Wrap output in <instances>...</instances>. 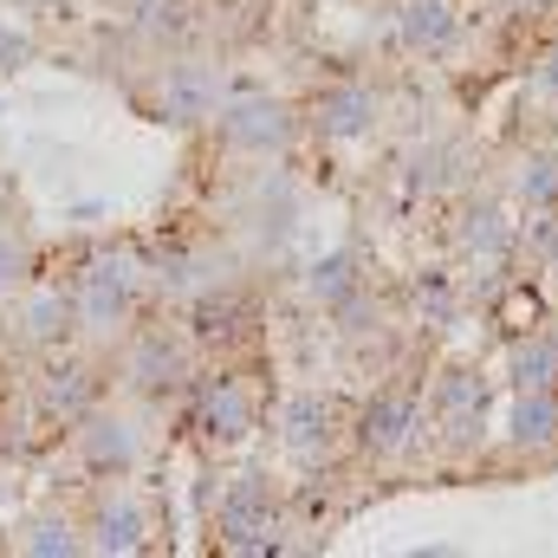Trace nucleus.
Wrapping results in <instances>:
<instances>
[{"mask_svg": "<svg viewBox=\"0 0 558 558\" xmlns=\"http://www.w3.org/2000/svg\"><path fill=\"white\" fill-rule=\"evenodd\" d=\"M312 118H318V137H338V143L364 137V131L377 124V98H371L364 85H331V92L318 98V111H312Z\"/></svg>", "mask_w": 558, "mask_h": 558, "instance_id": "nucleus-6", "label": "nucleus"}, {"mask_svg": "<svg viewBox=\"0 0 558 558\" xmlns=\"http://www.w3.org/2000/svg\"><path fill=\"white\" fill-rule=\"evenodd\" d=\"M513 441H520V448H546V441H558V397L553 390H520Z\"/></svg>", "mask_w": 558, "mask_h": 558, "instance_id": "nucleus-12", "label": "nucleus"}, {"mask_svg": "<svg viewBox=\"0 0 558 558\" xmlns=\"http://www.w3.org/2000/svg\"><path fill=\"white\" fill-rule=\"evenodd\" d=\"M131 377H137V390H169L175 377H182V351L175 344H162V338H143L137 344V357H131Z\"/></svg>", "mask_w": 558, "mask_h": 558, "instance_id": "nucleus-17", "label": "nucleus"}, {"mask_svg": "<svg viewBox=\"0 0 558 558\" xmlns=\"http://www.w3.org/2000/svg\"><path fill=\"white\" fill-rule=\"evenodd\" d=\"M78 546H85V539H78L65 520H33L26 539H20V553H39V558H52V553L65 558V553H78Z\"/></svg>", "mask_w": 558, "mask_h": 558, "instance_id": "nucleus-19", "label": "nucleus"}, {"mask_svg": "<svg viewBox=\"0 0 558 558\" xmlns=\"http://www.w3.org/2000/svg\"><path fill=\"white\" fill-rule=\"evenodd\" d=\"M0 118H7V98H0Z\"/></svg>", "mask_w": 558, "mask_h": 558, "instance_id": "nucleus-25", "label": "nucleus"}, {"mask_svg": "<svg viewBox=\"0 0 558 558\" xmlns=\"http://www.w3.org/2000/svg\"><path fill=\"white\" fill-rule=\"evenodd\" d=\"M461 39V13L448 0H410L403 7V46L410 52H448Z\"/></svg>", "mask_w": 558, "mask_h": 558, "instance_id": "nucleus-10", "label": "nucleus"}, {"mask_svg": "<svg viewBox=\"0 0 558 558\" xmlns=\"http://www.w3.org/2000/svg\"><path fill=\"white\" fill-rule=\"evenodd\" d=\"M416 428H422V403L410 390H377L371 410L357 416V441H364L371 454H397Z\"/></svg>", "mask_w": 558, "mask_h": 558, "instance_id": "nucleus-4", "label": "nucleus"}, {"mask_svg": "<svg viewBox=\"0 0 558 558\" xmlns=\"http://www.w3.org/2000/svg\"><path fill=\"white\" fill-rule=\"evenodd\" d=\"M72 318H78V299H59V292H39V299H26V312H20V325H26L33 344H59V338L72 331Z\"/></svg>", "mask_w": 558, "mask_h": 558, "instance_id": "nucleus-13", "label": "nucleus"}, {"mask_svg": "<svg viewBox=\"0 0 558 558\" xmlns=\"http://www.w3.org/2000/svg\"><path fill=\"white\" fill-rule=\"evenodd\" d=\"M85 461H92L98 474L124 481V474L137 468V435H131V422H118V416H85Z\"/></svg>", "mask_w": 558, "mask_h": 558, "instance_id": "nucleus-7", "label": "nucleus"}, {"mask_svg": "<svg viewBox=\"0 0 558 558\" xmlns=\"http://www.w3.org/2000/svg\"><path fill=\"white\" fill-rule=\"evenodd\" d=\"M533 85H539V92H553V98H558V46L546 52V59H539V72H533Z\"/></svg>", "mask_w": 558, "mask_h": 558, "instance_id": "nucleus-24", "label": "nucleus"}, {"mask_svg": "<svg viewBox=\"0 0 558 558\" xmlns=\"http://www.w3.org/2000/svg\"><path fill=\"white\" fill-rule=\"evenodd\" d=\"M520 195H526L533 208H558V156H533V162L520 169Z\"/></svg>", "mask_w": 558, "mask_h": 558, "instance_id": "nucleus-20", "label": "nucleus"}, {"mask_svg": "<svg viewBox=\"0 0 558 558\" xmlns=\"http://www.w3.org/2000/svg\"><path fill=\"white\" fill-rule=\"evenodd\" d=\"M92 546L98 553H143L149 546V513H143L137 500H105L98 507V520H92Z\"/></svg>", "mask_w": 558, "mask_h": 558, "instance_id": "nucleus-9", "label": "nucleus"}, {"mask_svg": "<svg viewBox=\"0 0 558 558\" xmlns=\"http://www.w3.org/2000/svg\"><path fill=\"white\" fill-rule=\"evenodd\" d=\"M46 403H52L59 416H92V403H98V377L78 371V364H59L52 384H46Z\"/></svg>", "mask_w": 558, "mask_h": 558, "instance_id": "nucleus-16", "label": "nucleus"}, {"mask_svg": "<svg viewBox=\"0 0 558 558\" xmlns=\"http://www.w3.org/2000/svg\"><path fill=\"white\" fill-rule=\"evenodd\" d=\"M156 105H162V118H169V124H202V118H215V78H208V72H195V65H182V72H169V78H162Z\"/></svg>", "mask_w": 558, "mask_h": 558, "instance_id": "nucleus-8", "label": "nucleus"}, {"mask_svg": "<svg viewBox=\"0 0 558 558\" xmlns=\"http://www.w3.org/2000/svg\"><path fill=\"white\" fill-rule=\"evenodd\" d=\"M435 410L448 416V428H454V435H468V416H481V384H474L468 371H454V377L435 390Z\"/></svg>", "mask_w": 558, "mask_h": 558, "instance_id": "nucleus-18", "label": "nucleus"}, {"mask_svg": "<svg viewBox=\"0 0 558 558\" xmlns=\"http://www.w3.org/2000/svg\"><path fill=\"white\" fill-rule=\"evenodd\" d=\"M215 520H221V539H228L234 553L274 546V487H267V474H234Z\"/></svg>", "mask_w": 558, "mask_h": 558, "instance_id": "nucleus-1", "label": "nucleus"}, {"mask_svg": "<svg viewBox=\"0 0 558 558\" xmlns=\"http://www.w3.org/2000/svg\"><path fill=\"white\" fill-rule=\"evenodd\" d=\"M279 428H286V448H292L299 461H312V454L331 448V403H325V397H292L286 416H279Z\"/></svg>", "mask_w": 558, "mask_h": 558, "instance_id": "nucleus-11", "label": "nucleus"}, {"mask_svg": "<svg viewBox=\"0 0 558 558\" xmlns=\"http://www.w3.org/2000/svg\"><path fill=\"white\" fill-rule=\"evenodd\" d=\"M215 124H221V137L234 143V149H254V156H267V149H279V143L292 137V118L274 98H241V105L215 111Z\"/></svg>", "mask_w": 558, "mask_h": 558, "instance_id": "nucleus-3", "label": "nucleus"}, {"mask_svg": "<svg viewBox=\"0 0 558 558\" xmlns=\"http://www.w3.org/2000/svg\"><path fill=\"white\" fill-rule=\"evenodd\" d=\"M20 274H26V247L13 234H0V286H20Z\"/></svg>", "mask_w": 558, "mask_h": 558, "instance_id": "nucleus-23", "label": "nucleus"}, {"mask_svg": "<svg viewBox=\"0 0 558 558\" xmlns=\"http://www.w3.org/2000/svg\"><path fill=\"white\" fill-rule=\"evenodd\" d=\"M461 241H468V247H481V254H500V247H507V221H500L494 208H474V215H468V228H461Z\"/></svg>", "mask_w": 558, "mask_h": 558, "instance_id": "nucleus-21", "label": "nucleus"}, {"mask_svg": "<svg viewBox=\"0 0 558 558\" xmlns=\"http://www.w3.org/2000/svg\"><path fill=\"white\" fill-rule=\"evenodd\" d=\"M357 292H364L357 254H331V260H318V267H312V299H318V305H331V312H338V305H351Z\"/></svg>", "mask_w": 558, "mask_h": 558, "instance_id": "nucleus-14", "label": "nucleus"}, {"mask_svg": "<svg viewBox=\"0 0 558 558\" xmlns=\"http://www.w3.org/2000/svg\"><path fill=\"white\" fill-rule=\"evenodd\" d=\"M513 384L520 390H553L558 384V331H539L513 351Z\"/></svg>", "mask_w": 558, "mask_h": 558, "instance_id": "nucleus-15", "label": "nucleus"}, {"mask_svg": "<svg viewBox=\"0 0 558 558\" xmlns=\"http://www.w3.org/2000/svg\"><path fill=\"white\" fill-rule=\"evenodd\" d=\"M195 428H202L208 441H241V435L254 428V397H247L234 377L202 384V397H195Z\"/></svg>", "mask_w": 558, "mask_h": 558, "instance_id": "nucleus-5", "label": "nucleus"}, {"mask_svg": "<svg viewBox=\"0 0 558 558\" xmlns=\"http://www.w3.org/2000/svg\"><path fill=\"white\" fill-rule=\"evenodd\" d=\"M78 318L85 325H124L131 318V305H137V274L124 267V260H98L92 274L78 279Z\"/></svg>", "mask_w": 558, "mask_h": 558, "instance_id": "nucleus-2", "label": "nucleus"}, {"mask_svg": "<svg viewBox=\"0 0 558 558\" xmlns=\"http://www.w3.org/2000/svg\"><path fill=\"white\" fill-rule=\"evenodd\" d=\"M20 65H33V33L0 20V72H20Z\"/></svg>", "mask_w": 558, "mask_h": 558, "instance_id": "nucleus-22", "label": "nucleus"}]
</instances>
